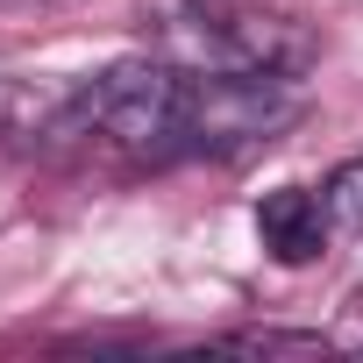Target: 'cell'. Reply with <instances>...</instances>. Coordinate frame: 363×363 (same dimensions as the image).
<instances>
[{
	"label": "cell",
	"instance_id": "1",
	"mask_svg": "<svg viewBox=\"0 0 363 363\" xmlns=\"http://www.w3.org/2000/svg\"><path fill=\"white\" fill-rule=\"evenodd\" d=\"M186 107H193V72L186 65H164V57H128V65H107L72 121L114 150H186Z\"/></svg>",
	"mask_w": 363,
	"mask_h": 363
},
{
	"label": "cell",
	"instance_id": "2",
	"mask_svg": "<svg viewBox=\"0 0 363 363\" xmlns=\"http://www.w3.org/2000/svg\"><path fill=\"white\" fill-rule=\"evenodd\" d=\"M193 50L207 57V72H299L306 65V36L292 15L271 8H200L193 15Z\"/></svg>",
	"mask_w": 363,
	"mask_h": 363
},
{
	"label": "cell",
	"instance_id": "3",
	"mask_svg": "<svg viewBox=\"0 0 363 363\" xmlns=\"http://www.w3.org/2000/svg\"><path fill=\"white\" fill-rule=\"evenodd\" d=\"M328 228H335L328 193L278 186V193H264V200H257V235H264V250H271L278 264H313V257L328 250Z\"/></svg>",
	"mask_w": 363,
	"mask_h": 363
},
{
	"label": "cell",
	"instance_id": "4",
	"mask_svg": "<svg viewBox=\"0 0 363 363\" xmlns=\"http://www.w3.org/2000/svg\"><path fill=\"white\" fill-rule=\"evenodd\" d=\"M328 214H335V228H349V235L363 242V157H349V164L328 178Z\"/></svg>",
	"mask_w": 363,
	"mask_h": 363
},
{
	"label": "cell",
	"instance_id": "5",
	"mask_svg": "<svg viewBox=\"0 0 363 363\" xmlns=\"http://www.w3.org/2000/svg\"><path fill=\"white\" fill-rule=\"evenodd\" d=\"M221 349H257V356H271V349H299V356H328L320 335H271V328H264V335H228Z\"/></svg>",
	"mask_w": 363,
	"mask_h": 363
}]
</instances>
